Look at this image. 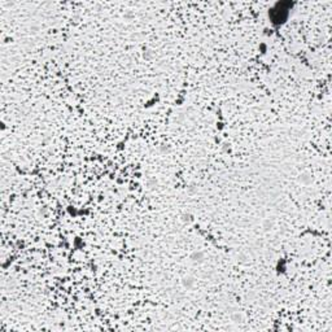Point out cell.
<instances>
[{
  "label": "cell",
  "mask_w": 332,
  "mask_h": 332,
  "mask_svg": "<svg viewBox=\"0 0 332 332\" xmlns=\"http://www.w3.org/2000/svg\"><path fill=\"white\" fill-rule=\"evenodd\" d=\"M143 56H144V59H151L152 57V52L149 50H145L144 53H143Z\"/></svg>",
  "instance_id": "6"
},
{
  "label": "cell",
  "mask_w": 332,
  "mask_h": 332,
  "mask_svg": "<svg viewBox=\"0 0 332 332\" xmlns=\"http://www.w3.org/2000/svg\"><path fill=\"white\" fill-rule=\"evenodd\" d=\"M231 319H232V322L239 323V322L243 320V315H241V313H239V311H235V313L231 314Z\"/></svg>",
  "instance_id": "4"
},
{
  "label": "cell",
  "mask_w": 332,
  "mask_h": 332,
  "mask_svg": "<svg viewBox=\"0 0 332 332\" xmlns=\"http://www.w3.org/2000/svg\"><path fill=\"white\" fill-rule=\"evenodd\" d=\"M272 226H274V222H272L271 219H265V221L262 222V229H265V230H270V229H272Z\"/></svg>",
  "instance_id": "5"
},
{
  "label": "cell",
  "mask_w": 332,
  "mask_h": 332,
  "mask_svg": "<svg viewBox=\"0 0 332 332\" xmlns=\"http://www.w3.org/2000/svg\"><path fill=\"white\" fill-rule=\"evenodd\" d=\"M205 260V254L201 252V250H195V252L191 253V261L195 263H201L204 262Z\"/></svg>",
  "instance_id": "1"
},
{
  "label": "cell",
  "mask_w": 332,
  "mask_h": 332,
  "mask_svg": "<svg viewBox=\"0 0 332 332\" xmlns=\"http://www.w3.org/2000/svg\"><path fill=\"white\" fill-rule=\"evenodd\" d=\"M182 286L185 288V289H191L193 288V286H195V279H193L192 277H183L182 278Z\"/></svg>",
  "instance_id": "2"
},
{
  "label": "cell",
  "mask_w": 332,
  "mask_h": 332,
  "mask_svg": "<svg viewBox=\"0 0 332 332\" xmlns=\"http://www.w3.org/2000/svg\"><path fill=\"white\" fill-rule=\"evenodd\" d=\"M297 180H298V183H301V184H309L311 182V175L307 171H304V173H301L298 175Z\"/></svg>",
  "instance_id": "3"
}]
</instances>
